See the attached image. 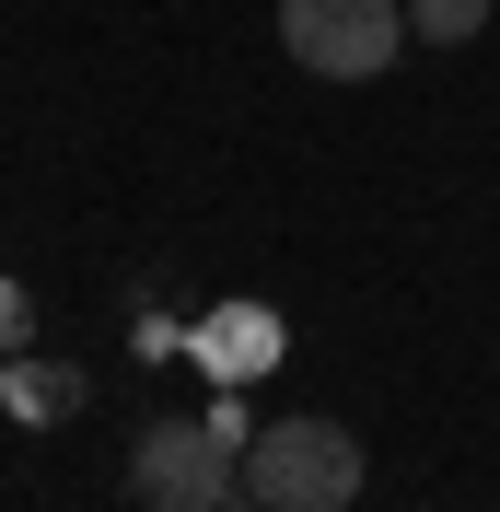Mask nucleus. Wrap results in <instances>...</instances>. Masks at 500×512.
<instances>
[{"mask_svg":"<svg viewBox=\"0 0 500 512\" xmlns=\"http://www.w3.org/2000/svg\"><path fill=\"white\" fill-rule=\"evenodd\" d=\"M245 501H268V512H349L361 501V431L349 419H314V408L268 419L245 443Z\"/></svg>","mask_w":500,"mask_h":512,"instance_id":"nucleus-1","label":"nucleus"},{"mask_svg":"<svg viewBox=\"0 0 500 512\" xmlns=\"http://www.w3.org/2000/svg\"><path fill=\"white\" fill-rule=\"evenodd\" d=\"M245 489V443L221 419H140L128 443V501L140 512H221Z\"/></svg>","mask_w":500,"mask_h":512,"instance_id":"nucleus-2","label":"nucleus"},{"mask_svg":"<svg viewBox=\"0 0 500 512\" xmlns=\"http://www.w3.org/2000/svg\"><path fill=\"white\" fill-rule=\"evenodd\" d=\"M280 47L314 82H373L407 47V0H280Z\"/></svg>","mask_w":500,"mask_h":512,"instance_id":"nucleus-3","label":"nucleus"},{"mask_svg":"<svg viewBox=\"0 0 500 512\" xmlns=\"http://www.w3.org/2000/svg\"><path fill=\"white\" fill-rule=\"evenodd\" d=\"M0 408L24 419V431H47V419L82 408V373H70V361H12V373H0Z\"/></svg>","mask_w":500,"mask_h":512,"instance_id":"nucleus-4","label":"nucleus"},{"mask_svg":"<svg viewBox=\"0 0 500 512\" xmlns=\"http://www.w3.org/2000/svg\"><path fill=\"white\" fill-rule=\"evenodd\" d=\"M500 24V0H407V35L419 47H466V35Z\"/></svg>","mask_w":500,"mask_h":512,"instance_id":"nucleus-5","label":"nucleus"},{"mask_svg":"<svg viewBox=\"0 0 500 512\" xmlns=\"http://www.w3.org/2000/svg\"><path fill=\"white\" fill-rule=\"evenodd\" d=\"M198 350H210L221 373H256V361H280V326H268V315H221Z\"/></svg>","mask_w":500,"mask_h":512,"instance_id":"nucleus-6","label":"nucleus"},{"mask_svg":"<svg viewBox=\"0 0 500 512\" xmlns=\"http://www.w3.org/2000/svg\"><path fill=\"white\" fill-rule=\"evenodd\" d=\"M221 512H268V501H245V489H233V501H221Z\"/></svg>","mask_w":500,"mask_h":512,"instance_id":"nucleus-7","label":"nucleus"}]
</instances>
